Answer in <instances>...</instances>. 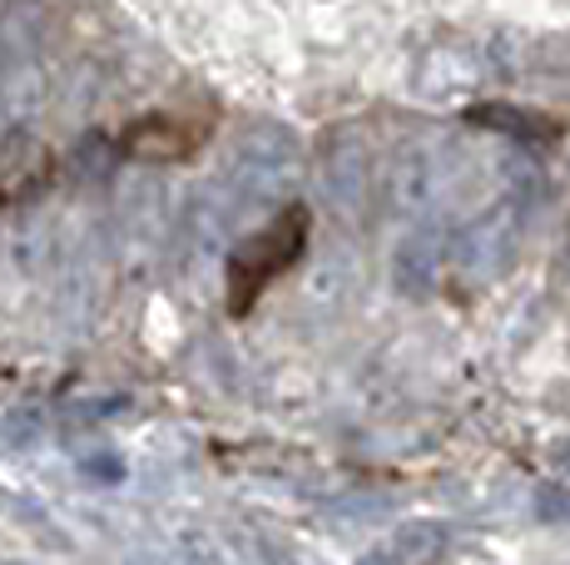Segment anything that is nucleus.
<instances>
[{"instance_id":"obj_1","label":"nucleus","mask_w":570,"mask_h":565,"mask_svg":"<svg viewBox=\"0 0 570 565\" xmlns=\"http://www.w3.org/2000/svg\"><path fill=\"white\" fill-rule=\"evenodd\" d=\"M308 209L303 204H288L273 224H263L258 234H248L244 244L228 254V313L244 318L248 308L263 298L273 278H283L308 248Z\"/></svg>"},{"instance_id":"obj_2","label":"nucleus","mask_w":570,"mask_h":565,"mask_svg":"<svg viewBox=\"0 0 570 565\" xmlns=\"http://www.w3.org/2000/svg\"><path fill=\"white\" fill-rule=\"evenodd\" d=\"M55 184V149L30 129H0V209L40 199Z\"/></svg>"},{"instance_id":"obj_3","label":"nucleus","mask_w":570,"mask_h":565,"mask_svg":"<svg viewBox=\"0 0 570 565\" xmlns=\"http://www.w3.org/2000/svg\"><path fill=\"white\" fill-rule=\"evenodd\" d=\"M204 145V129L189 125L179 115H145L125 129V155L145 159V165H174V159H189Z\"/></svg>"}]
</instances>
